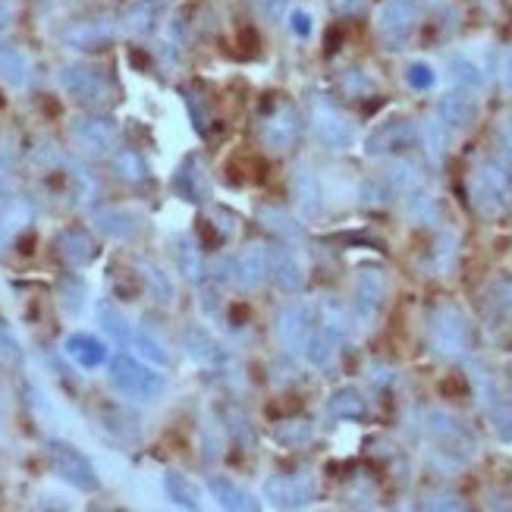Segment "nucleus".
<instances>
[{"label":"nucleus","instance_id":"21","mask_svg":"<svg viewBox=\"0 0 512 512\" xmlns=\"http://www.w3.org/2000/svg\"><path fill=\"white\" fill-rule=\"evenodd\" d=\"M92 224L110 239H132L142 230V217L136 211H129V208L107 205V208L92 211Z\"/></svg>","mask_w":512,"mask_h":512},{"label":"nucleus","instance_id":"38","mask_svg":"<svg viewBox=\"0 0 512 512\" xmlns=\"http://www.w3.org/2000/svg\"><path fill=\"white\" fill-rule=\"evenodd\" d=\"M129 346L136 349L145 362H151V365H170V355H167V349L151 337V333H145V330H132V340H129Z\"/></svg>","mask_w":512,"mask_h":512},{"label":"nucleus","instance_id":"19","mask_svg":"<svg viewBox=\"0 0 512 512\" xmlns=\"http://www.w3.org/2000/svg\"><path fill=\"white\" fill-rule=\"evenodd\" d=\"M484 406H487V415H491V425H494V434L503 440V443H512V374L506 387H500L497 381L481 393Z\"/></svg>","mask_w":512,"mask_h":512},{"label":"nucleus","instance_id":"17","mask_svg":"<svg viewBox=\"0 0 512 512\" xmlns=\"http://www.w3.org/2000/svg\"><path fill=\"white\" fill-rule=\"evenodd\" d=\"M484 321L494 333H512V277H497L487 286Z\"/></svg>","mask_w":512,"mask_h":512},{"label":"nucleus","instance_id":"12","mask_svg":"<svg viewBox=\"0 0 512 512\" xmlns=\"http://www.w3.org/2000/svg\"><path fill=\"white\" fill-rule=\"evenodd\" d=\"M60 82L66 88V95H73L82 104H104L110 95V82L107 76L92 63H70L63 66Z\"/></svg>","mask_w":512,"mask_h":512},{"label":"nucleus","instance_id":"45","mask_svg":"<svg viewBox=\"0 0 512 512\" xmlns=\"http://www.w3.org/2000/svg\"><path fill=\"white\" fill-rule=\"evenodd\" d=\"M13 161H10V151L0 154V195L4 198H16V186H13Z\"/></svg>","mask_w":512,"mask_h":512},{"label":"nucleus","instance_id":"11","mask_svg":"<svg viewBox=\"0 0 512 512\" xmlns=\"http://www.w3.org/2000/svg\"><path fill=\"white\" fill-rule=\"evenodd\" d=\"M311 126H315L318 142L327 148H346L355 139L352 120L327 98H315V104H311Z\"/></svg>","mask_w":512,"mask_h":512},{"label":"nucleus","instance_id":"16","mask_svg":"<svg viewBox=\"0 0 512 512\" xmlns=\"http://www.w3.org/2000/svg\"><path fill=\"white\" fill-rule=\"evenodd\" d=\"M57 258L66 264V267H88L95 258H98V242L92 239V233H88L85 227H66L60 230L57 236Z\"/></svg>","mask_w":512,"mask_h":512},{"label":"nucleus","instance_id":"39","mask_svg":"<svg viewBox=\"0 0 512 512\" xmlns=\"http://www.w3.org/2000/svg\"><path fill=\"white\" fill-rule=\"evenodd\" d=\"M421 142H425V151L431 154V158L440 161L443 151H447V142H450V129L434 117V120H428L425 126H421Z\"/></svg>","mask_w":512,"mask_h":512},{"label":"nucleus","instance_id":"35","mask_svg":"<svg viewBox=\"0 0 512 512\" xmlns=\"http://www.w3.org/2000/svg\"><path fill=\"white\" fill-rule=\"evenodd\" d=\"M261 220H264V227L267 230H274V233H280L283 236V242H289V246H299V242L305 239V233H302V227L296 224L293 217H289L286 211H280V208H261Z\"/></svg>","mask_w":512,"mask_h":512},{"label":"nucleus","instance_id":"9","mask_svg":"<svg viewBox=\"0 0 512 512\" xmlns=\"http://www.w3.org/2000/svg\"><path fill=\"white\" fill-rule=\"evenodd\" d=\"M418 0H387V4L377 10V35H381L384 44L390 48H399L406 44L418 26Z\"/></svg>","mask_w":512,"mask_h":512},{"label":"nucleus","instance_id":"29","mask_svg":"<svg viewBox=\"0 0 512 512\" xmlns=\"http://www.w3.org/2000/svg\"><path fill=\"white\" fill-rule=\"evenodd\" d=\"M170 7V0H136L126 13V29L132 35H151L154 29L161 26V19Z\"/></svg>","mask_w":512,"mask_h":512},{"label":"nucleus","instance_id":"5","mask_svg":"<svg viewBox=\"0 0 512 512\" xmlns=\"http://www.w3.org/2000/svg\"><path fill=\"white\" fill-rule=\"evenodd\" d=\"M48 465H51V472L66 481L70 487H76V491L82 494H95L101 491V478L95 472V465L92 459H88L79 447H73L70 440H48Z\"/></svg>","mask_w":512,"mask_h":512},{"label":"nucleus","instance_id":"43","mask_svg":"<svg viewBox=\"0 0 512 512\" xmlns=\"http://www.w3.org/2000/svg\"><path fill=\"white\" fill-rule=\"evenodd\" d=\"M359 195H362V202H365V205H387L396 192H393V186L387 183V176H381V180L374 176V180H365V183H362Z\"/></svg>","mask_w":512,"mask_h":512},{"label":"nucleus","instance_id":"25","mask_svg":"<svg viewBox=\"0 0 512 512\" xmlns=\"http://www.w3.org/2000/svg\"><path fill=\"white\" fill-rule=\"evenodd\" d=\"M173 189L180 198H186V202H205L211 186H208V176H205L202 164H198V158H186L180 164V170L173 173Z\"/></svg>","mask_w":512,"mask_h":512},{"label":"nucleus","instance_id":"26","mask_svg":"<svg viewBox=\"0 0 512 512\" xmlns=\"http://www.w3.org/2000/svg\"><path fill=\"white\" fill-rule=\"evenodd\" d=\"M63 352L85 371L101 368L107 362V346L98 337H92V333H70L63 343Z\"/></svg>","mask_w":512,"mask_h":512},{"label":"nucleus","instance_id":"31","mask_svg":"<svg viewBox=\"0 0 512 512\" xmlns=\"http://www.w3.org/2000/svg\"><path fill=\"white\" fill-rule=\"evenodd\" d=\"M0 82H7L13 88H22L29 82V60L13 44L0 41Z\"/></svg>","mask_w":512,"mask_h":512},{"label":"nucleus","instance_id":"52","mask_svg":"<svg viewBox=\"0 0 512 512\" xmlns=\"http://www.w3.org/2000/svg\"><path fill=\"white\" fill-rule=\"evenodd\" d=\"M421 506H425V509H465V503L459 497H431Z\"/></svg>","mask_w":512,"mask_h":512},{"label":"nucleus","instance_id":"36","mask_svg":"<svg viewBox=\"0 0 512 512\" xmlns=\"http://www.w3.org/2000/svg\"><path fill=\"white\" fill-rule=\"evenodd\" d=\"M98 321H101V327L114 337L120 346H129V340H132V327H129V321L123 318V311L114 305V302H101L98 305Z\"/></svg>","mask_w":512,"mask_h":512},{"label":"nucleus","instance_id":"18","mask_svg":"<svg viewBox=\"0 0 512 512\" xmlns=\"http://www.w3.org/2000/svg\"><path fill=\"white\" fill-rule=\"evenodd\" d=\"M267 277V246L249 242L239 255H233V286L258 289Z\"/></svg>","mask_w":512,"mask_h":512},{"label":"nucleus","instance_id":"33","mask_svg":"<svg viewBox=\"0 0 512 512\" xmlns=\"http://www.w3.org/2000/svg\"><path fill=\"white\" fill-rule=\"evenodd\" d=\"M110 164L123 176L126 183H145L148 180V164L136 148H117L110 154Z\"/></svg>","mask_w":512,"mask_h":512},{"label":"nucleus","instance_id":"1","mask_svg":"<svg viewBox=\"0 0 512 512\" xmlns=\"http://www.w3.org/2000/svg\"><path fill=\"white\" fill-rule=\"evenodd\" d=\"M428 346L437 359L459 362L472 349V321L456 302H437L428 315Z\"/></svg>","mask_w":512,"mask_h":512},{"label":"nucleus","instance_id":"41","mask_svg":"<svg viewBox=\"0 0 512 512\" xmlns=\"http://www.w3.org/2000/svg\"><path fill=\"white\" fill-rule=\"evenodd\" d=\"M60 296H63V308L70 311V315H79L85 308V299H88V289L79 277H66L60 283Z\"/></svg>","mask_w":512,"mask_h":512},{"label":"nucleus","instance_id":"2","mask_svg":"<svg viewBox=\"0 0 512 512\" xmlns=\"http://www.w3.org/2000/svg\"><path fill=\"white\" fill-rule=\"evenodd\" d=\"M425 434L440 459L450 465H469L478 456V437L450 409H431L425 418Z\"/></svg>","mask_w":512,"mask_h":512},{"label":"nucleus","instance_id":"46","mask_svg":"<svg viewBox=\"0 0 512 512\" xmlns=\"http://www.w3.org/2000/svg\"><path fill=\"white\" fill-rule=\"evenodd\" d=\"M186 107H189V117H192L195 129H198V132H205V129H208V110H205L202 98L192 95V92H186Z\"/></svg>","mask_w":512,"mask_h":512},{"label":"nucleus","instance_id":"40","mask_svg":"<svg viewBox=\"0 0 512 512\" xmlns=\"http://www.w3.org/2000/svg\"><path fill=\"white\" fill-rule=\"evenodd\" d=\"M142 280L148 283L154 302H161V305H170V302H173V283H170V277L161 271V267L142 264Z\"/></svg>","mask_w":512,"mask_h":512},{"label":"nucleus","instance_id":"24","mask_svg":"<svg viewBox=\"0 0 512 512\" xmlns=\"http://www.w3.org/2000/svg\"><path fill=\"white\" fill-rule=\"evenodd\" d=\"M183 349H186L189 359H195L198 365H224V359H227L224 349H220V343L198 324H189L183 330Z\"/></svg>","mask_w":512,"mask_h":512},{"label":"nucleus","instance_id":"4","mask_svg":"<svg viewBox=\"0 0 512 512\" xmlns=\"http://www.w3.org/2000/svg\"><path fill=\"white\" fill-rule=\"evenodd\" d=\"M110 384H114L123 396L129 399H139V403H151L158 399L167 387L164 374H158L151 365H145L136 355H114L110 359Z\"/></svg>","mask_w":512,"mask_h":512},{"label":"nucleus","instance_id":"48","mask_svg":"<svg viewBox=\"0 0 512 512\" xmlns=\"http://www.w3.org/2000/svg\"><path fill=\"white\" fill-rule=\"evenodd\" d=\"M289 425V431L283 434V431H277V440L280 443H289V447H293V443H302V440H308V425L299 418V421H286Z\"/></svg>","mask_w":512,"mask_h":512},{"label":"nucleus","instance_id":"44","mask_svg":"<svg viewBox=\"0 0 512 512\" xmlns=\"http://www.w3.org/2000/svg\"><path fill=\"white\" fill-rule=\"evenodd\" d=\"M0 362L10 365V368L22 365V346H19V340L13 337L4 321H0Z\"/></svg>","mask_w":512,"mask_h":512},{"label":"nucleus","instance_id":"28","mask_svg":"<svg viewBox=\"0 0 512 512\" xmlns=\"http://www.w3.org/2000/svg\"><path fill=\"white\" fill-rule=\"evenodd\" d=\"M114 38V26L110 22H101V19H88V22H76L73 29L63 32V41L73 44L76 51H95V48H104V44Z\"/></svg>","mask_w":512,"mask_h":512},{"label":"nucleus","instance_id":"3","mask_svg":"<svg viewBox=\"0 0 512 512\" xmlns=\"http://www.w3.org/2000/svg\"><path fill=\"white\" fill-rule=\"evenodd\" d=\"M472 205L484 217H506L512 214V170H506L497 161H478L469 180Z\"/></svg>","mask_w":512,"mask_h":512},{"label":"nucleus","instance_id":"15","mask_svg":"<svg viewBox=\"0 0 512 512\" xmlns=\"http://www.w3.org/2000/svg\"><path fill=\"white\" fill-rule=\"evenodd\" d=\"M267 277H271L286 296H299L305 286V271L293 252L289 242H277V246H267Z\"/></svg>","mask_w":512,"mask_h":512},{"label":"nucleus","instance_id":"53","mask_svg":"<svg viewBox=\"0 0 512 512\" xmlns=\"http://www.w3.org/2000/svg\"><path fill=\"white\" fill-rule=\"evenodd\" d=\"M503 82H506V88H509V95H512V51L503 57Z\"/></svg>","mask_w":512,"mask_h":512},{"label":"nucleus","instance_id":"20","mask_svg":"<svg viewBox=\"0 0 512 512\" xmlns=\"http://www.w3.org/2000/svg\"><path fill=\"white\" fill-rule=\"evenodd\" d=\"M264 497L271 500L274 506H280V509H299V506L311 503L315 491H311L308 481L289 478V475H274V478H267V484H264Z\"/></svg>","mask_w":512,"mask_h":512},{"label":"nucleus","instance_id":"8","mask_svg":"<svg viewBox=\"0 0 512 512\" xmlns=\"http://www.w3.org/2000/svg\"><path fill=\"white\" fill-rule=\"evenodd\" d=\"M421 142V129L412 120H387L365 139L368 158H387V154H406Z\"/></svg>","mask_w":512,"mask_h":512},{"label":"nucleus","instance_id":"14","mask_svg":"<svg viewBox=\"0 0 512 512\" xmlns=\"http://www.w3.org/2000/svg\"><path fill=\"white\" fill-rule=\"evenodd\" d=\"M274 330H277V343L283 346V352H305V343L311 337V330H315V315H311L308 305L293 302L277 315Z\"/></svg>","mask_w":512,"mask_h":512},{"label":"nucleus","instance_id":"47","mask_svg":"<svg viewBox=\"0 0 512 512\" xmlns=\"http://www.w3.org/2000/svg\"><path fill=\"white\" fill-rule=\"evenodd\" d=\"M497 145H500V151H503V161H506L509 170H512V117L500 120V126H497Z\"/></svg>","mask_w":512,"mask_h":512},{"label":"nucleus","instance_id":"13","mask_svg":"<svg viewBox=\"0 0 512 512\" xmlns=\"http://www.w3.org/2000/svg\"><path fill=\"white\" fill-rule=\"evenodd\" d=\"M73 139L85 154L104 158L117 145V123L104 114H79L73 120Z\"/></svg>","mask_w":512,"mask_h":512},{"label":"nucleus","instance_id":"37","mask_svg":"<svg viewBox=\"0 0 512 512\" xmlns=\"http://www.w3.org/2000/svg\"><path fill=\"white\" fill-rule=\"evenodd\" d=\"M180 271L189 283H202L205 274H208V267H205V258H202V249L195 246L192 239H180Z\"/></svg>","mask_w":512,"mask_h":512},{"label":"nucleus","instance_id":"22","mask_svg":"<svg viewBox=\"0 0 512 512\" xmlns=\"http://www.w3.org/2000/svg\"><path fill=\"white\" fill-rule=\"evenodd\" d=\"M437 120L447 126L450 132L469 129L478 120V101L472 98V92H456V95L440 98V104H437Z\"/></svg>","mask_w":512,"mask_h":512},{"label":"nucleus","instance_id":"50","mask_svg":"<svg viewBox=\"0 0 512 512\" xmlns=\"http://www.w3.org/2000/svg\"><path fill=\"white\" fill-rule=\"evenodd\" d=\"M330 7L337 16H359L365 10V0H330Z\"/></svg>","mask_w":512,"mask_h":512},{"label":"nucleus","instance_id":"51","mask_svg":"<svg viewBox=\"0 0 512 512\" xmlns=\"http://www.w3.org/2000/svg\"><path fill=\"white\" fill-rule=\"evenodd\" d=\"M16 10H19V0H0V32L13 26Z\"/></svg>","mask_w":512,"mask_h":512},{"label":"nucleus","instance_id":"49","mask_svg":"<svg viewBox=\"0 0 512 512\" xmlns=\"http://www.w3.org/2000/svg\"><path fill=\"white\" fill-rule=\"evenodd\" d=\"M289 29H293L299 38H308L311 35V13L308 10H293V13H289Z\"/></svg>","mask_w":512,"mask_h":512},{"label":"nucleus","instance_id":"23","mask_svg":"<svg viewBox=\"0 0 512 512\" xmlns=\"http://www.w3.org/2000/svg\"><path fill=\"white\" fill-rule=\"evenodd\" d=\"M293 195H296V205H299V214L305 220L318 217L321 214V205H324V195H321V183L315 170L308 164H299L296 173H293Z\"/></svg>","mask_w":512,"mask_h":512},{"label":"nucleus","instance_id":"42","mask_svg":"<svg viewBox=\"0 0 512 512\" xmlns=\"http://www.w3.org/2000/svg\"><path fill=\"white\" fill-rule=\"evenodd\" d=\"M406 82H409V88H415V92H431L434 82H437V73L428 60H415L406 70Z\"/></svg>","mask_w":512,"mask_h":512},{"label":"nucleus","instance_id":"30","mask_svg":"<svg viewBox=\"0 0 512 512\" xmlns=\"http://www.w3.org/2000/svg\"><path fill=\"white\" fill-rule=\"evenodd\" d=\"M447 70H450V82L459 88V92H481L484 88V70L469 57V54H453L447 60Z\"/></svg>","mask_w":512,"mask_h":512},{"label":"nucleus","instance_id":"54","mask_svg":"<svg viewBox=\"0 0 512 512\" xmlns=\"http://www.w3.org/2000/svg\"><path fill=\"white\" fill-rule=\"evenodd\" d=\"M0 406H4V390H0Z\"/></svg>","mask_w":512,"mask_h":512},{"label":"nucleus","instance_id":"10","mask_svg":"<svg viewBox=\"0 0 512 512\" xmlns=\"http://www.w3.org/2000/svg\"><path fill=\"white\" fill-rule=\"evenodd\" d=\"M302 129H305V120L299 110L293 104H277L271 114L261 120V142L271 151H289L299 142Z\"/></svg>","mask_w":512,"mask_h":512},{"label":"nucleus","instance_id":"32","mask_svg":"<svg viewBox=\"0 0 512 512\" xmlns=\"http://www.w3.org/2000/svg\"><path fill=\"white\" fill-rule=\"evenodd\" d=\"M330 415L337 418V421H352V418H362L365 415V396L355 390V387H343L330 396V403H327Z\"/></svg>","mask_w":512,"mask_h":512},{"label":"nucleus","instance_id":"6","mask_svg":"<svg viewBox=\"0 0 512 512\" xmlns=\"http://www.w3.org/2000/svg\"><path fill=\"white\" fill-rule=\"evenodd\" d=\"M343 333H346L343 311L337 305H327L321 315H318L315 330H311V337L305 343V359H308V365L327 368L333 362V355H337L340 343H343Z\"/></svg>","mask_w":512,"mask_h":512},{"label":"nucleus","instance_id":"34","mask_svg":"<svg viewBox=\"0 0 512 512\" xmlns=\"http://www.w3.org/2000/svg\"><path fill=\"white\" fill-rule=\"evenodd\" d=\"M164 491H167V500H173L180 509H198V506H202L198 487L186 475H180V472H167L164 475Z\"/></svg>","mask_w":512,"mask_h":512},{"label":"nucleus","instance_id":"7","mask_svg":"<svg viewBox=\"0 0 512 512\" xmlns=\"http://www.w3.org/2000/svg\"><path fill=\"white\" fill-rule=\"evenodd\" d=\"M384 299H387V274L381 267H362V271L355 274V289H352L355 324L368 327L377 318V311L384 308Z\"/></svg>","mask_w":512,"mask_h":512},{"label":"nucleus","instance_id":"27","mask_svg":"<svg viewBox=\"0 0 512 512\" xmlns=\"http://www.w3.org/2000/svg\"><path fill=\"white\" fill-rule=\"evenodd\" d=\"M208 491L214 494V500L220 506L230 509V512H258L261 509V503L246 491V487H239L230 478H220V475L208 478Z\"/></svg>","mask_w":512,"mask_h":512}]
</instances>
